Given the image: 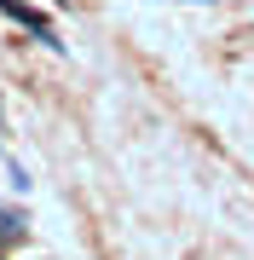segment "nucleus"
<instances>
[{"mask_svg":"<svg viewBox=\"0 0 254 260\" xmlns=\"http://www.w3.org/2000/svg\"><path fill=\"white\" fill-rule=\"evenodd\" d=\"M185 6H214V0H185Z\"/></svg>","mask_w":254,"mask_h":260,"instance_id":"nucleus-2","label":"nucleus"},{"mask_svg":"<svg viewBox=\"0 0 254 260\" xmlns=\"http://www.w3.org/2000/svg\"><path fill=\"white\" fill-rule=\"evenodd\" d=\"M18 232H23V214L0 203V243H6V237H18Z\"/></svg>","mask_w":254,"mask_h":260,"instance_id":"nucleus-1","label":"nucleus"}]
</instances>
